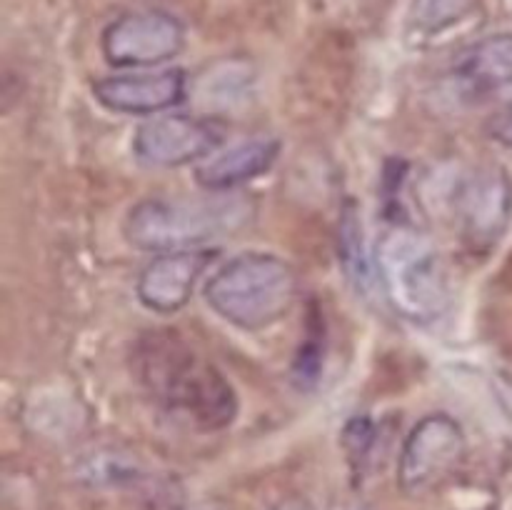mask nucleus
Here are the masks:
<instances>
[{"instance_id":"423d86ee","label":"nucleus","mask_w":512,"mask_h":510,"mask_svg":"<svg viewBox=\"0 0 512 510\" xmlns=\"http://www.w3.org/2000/svg\"><path fill=\"white\" fill-rule=\"evenodd\" d=\"M185 48V25L168 10H130L115 18L100 38L103 58L113 68H155Z\"/></svg>"},{"instance_id":"f257e3e1","label":"nucleus","mask_w":512,"mask_h":510,"mask_svg":"<svg viewBox=\"0 0 512 510\" xmlns=\"http://www.w3.org/2000/svg\"><path fill=\"white\" fill-rule=\"evenodd\" d=\"M138 378L165 408L183 413L200 430H220L238 415V395L210 360L170 333H150L138 343Z\"/></svg>"},{"instance_id":"39448f33","label":"nucleus","mask_w":512,"mask_h":510,"mask_svg":"<svg viewBox=\"0 0 512 510\" xmlns=\"http://www.w3.org/2000/svg\"><path fill=\"white\" fill-rule=\"evenodd\" d=\"M468 453L465 430L453 415L430 413L413 425L398 458V488L410 498L438 490Z\"/></svg>"},{"instance_id":"2eb2a0df","label":"nucleus","mask_w":512,"mask_h":510,"mask_svg":"<svg viewBox=\"0 0 512 510\" xmlns=\"http://www.w3.org/2000/svg\"><path fill=\"white\" fill-rule=\"evenodd\" d=\"M378 443V425L370 418H353L343 430V445L353 468L363 470Z\"/></svg>"},{"instance_id":"9b49d317","label":"nucleus","mask_w":512,"mask_h":510,"mask_svg":"<svg viewBox=\"0 0 512 510\" xmlns=\"http://www.w3.org/2000/svg\"><path fill=\"white\" fill-rule=\"evenodd\" d=\"M280 140L275 138H248L223 148L213 158H205L195 168L193 178L208 193H233L240 185L268 173L278 160Z\"/></svg>"},{"instance_id":"9d476101","label":"nucleus","mask_w":512,"mask_h":510,"mask_svg":"<svg viewBox=\"0 0 512 510\" xmlns=\"http://www.w3.org/2000/svg\"><path fill=\"white\" fill-rule=\"evenodd\" d=\"M213 258L215 250L210 248L158 253L138 275L135 295L140 305L158 315H173L183 310Z\"/></svg>"},{"instance_id":"1a4fd4ad","label":"nucleus","mask_w":512,"mask_h":510,"mask_svg":"<svg viewBox=\"0 0 512 510\" xmlns=\"http://www.w3.org/2000/svg\"><path fill=\"white\" fill-rule=\"evenodd\" d=\"M93 95L105 110L123 115H158L188 98V73L180 68L133 70L100 78Z\"/></svg>"},{"instance_id":"7ed1b4c3","label":"nucleus","mask_w":512,"mask_h":510,"mask_svg":"<svg viewBox=\"0 0 512 510\" xmlns=\"http://www.w3.org/2000/svg\"><path fill=\"white\" fill-rule=\"evenodd\" d=\"M300 280L293 265L273 253H240L205 283V303L240 330H265L293 310Z\"/></svg>"},{"instance_id":"ddd939ff","label":"nucleus","mask_w":512,"mask_h":510,"mask_svg":"<svg viewBox=\"0 0 512 510\" xmlns=\"http://www.w3.org/2000/svg\"><path fill=\"white\" fill-rule=\"evenodd\" d=\"M358 213L353 205H348L340 218V253H343L345 270L353 275L355 280H363L368 275V260L363 255V228H360Z\"/></svg>"},{"instance_id":"4468645a","label":"nucleus","mask_w":512,"mask_h":510,"mask_svg":"<svg viewBox=\"0 0 512 510\" xmlns=\"http://www.w3.org/2000/svg\"><path fill=\"white\" fill-rule=\"evenodd\" d=\"M470 5H473V0H415L413 20L418 28L438 30L463 18Z\"/></svg>"},{"instance_id":"20e7f679","label":"nucleus","mask_w":512,"mask_h":510,"mask_svg":"<svg viewBox=\"0 0 512 510\" xmlns=\"http://www.w3.org/2000/svg\"><path fill=\"white\" fill-rule=\"evenodd\" d=\"M373 265L390 308L410 323H433L448 310L450 283L443 255L418 228L390 225L375 245Z\"/></svg>"},{"instance_id":"0eeeda50","label":"nucleus","mask_w":512,"mask_h":510,"mask_svg":"<svg viewBox=\"0 0 512 510\" xmlns=\"http://www.w3.org/2000/svg\"><path fill=\"white\" fill-rule=\"evenodd\" d=\"M460 238L470 250H493L512 223V180L500 165H483L460 183L455 198Z\"/></svg>"},{"instance_id":"f03ea898","label":"nucleus","mask_w":512,"mask_h":510,"mask_svg":"<svg viewBox=\"0 0 512 510\" xmlns=\"http://www.w3.org/2000/svg\"><path fill=\"white\" fill-rule=\"evenodd\" d=\"M253 220V200L235 193L155 195L135 203L123 220V235L148 253L208 248Z\"/></svg>"},{"instance_id":"f3484780","label":"nucleus","mask_w":512,"mask_h":510,"mask_svg":"<svg viewBox=\"0 0 512 510\" xmlns=\"http://www.w3.org/2000/svg\"><path fill=\"white\" fill-rule=\"evenodd\" d=\"M275 510H313V508H310V505L305 503V500L293 498V500H285V503H280Z\"/></svg>"},{"instance_id":"dca6fc26","label":"nucleus","mask_w":512,"mask_h":510,"mask_svg":"<svg viewBox=\"0 0 512 510\" xmlns=\"http://www.w3.org/2000/svg\"><path fill=\"white\" fill-rule=\"evenodd\" d=\"M488 133L490 138L498 140L500 145H505V148L512 150V103L505 105L503 110H498V113L490 118Z\"/></svg>"},{"instance_id":"f8f14e48","label":"nucleus","mask_w":512,"mask_h":510,"mask_svg":"<svg viewBox=\"0 0 512 510\" xmlns=\"http://www.w3.org/2000/svg\"><path fill=\"white\" fill-rule=\"evenodd\" d=\"M453 78L460 93L475 100L512 88V33L488 35L465 48L453 63Z\"/></svg>"},{"instance_id":"6e6552de","label":"nucleus","mask_w":512,"mask_h":510,"mask_svg":"<svg viewBox=\"0 0 512 510\" xmlns=\"http://www.w3.org/2000/svg\"><path fill=\"white\" fill-rule=\"evenodd\" d=\"M220 143L223 130L215 120L173 113L145 120L133 135V153L148 168H180L205 160Z\"/></svg>"}]
</instances>
